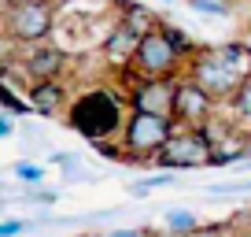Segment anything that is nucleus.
Masks as SVG:
<instances>
[{"label": "nucleus", "mask_w": 251, "mask_h": 237, "mask_svg": "<svg viewBox=\"0 0 251 237\" xmlns=\"http://www.w3.org/2000/svg\"><path fill=\"white\" fill-rule=\"evenodd\" d=\"M251 71V48H244L240 41H226V45H207L196 48L188 59L185 74L211 96L214 104H226L236 93L244 78Z\"/></svg>", "instance_id": "f257e3e1"}, {"label": "nucleus", "mask_w": 251, "mask_h": 237, "mask_svg": "<svg viewBox=\"0 0 251 237\" xmlns=\"http://www.w3.org/2000/svg\"><path fill=\"white\" fill-rule=\"evenodd\" d=\"M126 104L115 89H103V86H93V89H81L71 104H67V126L74 134H81L85 141L100 145V141H115L126 126Z\"/></svg>", "instance_id": "f03ea898"}, {"label": "nucleus", "mask_w": 251, "mask_h": 237, "mask_svg": "<svg viewBox=\"0 0 251 237\" xmlns=\"http://www.w3.org/2000/svg\"><path fill=\"white\" fill-rule=\"evenodd\" d=\"M192 52L196 48L181 26H155L141 37L133 67L126 74H133V78H181L188 67L185 59H192Z\"/></svg>", "instance_id": "7ed1b4c3"}, {"label": "nucleus", "mask_w": 251, "mask_h": 237, "mask_svg": "<svg viewBox=\"0 0 251 237\" xmlns=\"http://www.w3.org/2000/svg\"><path fill=\"white\" fill-rule=\"evenodd\" d=\"M170 134H174V118L129 108L126 126H122V134H118V145H122L129 163H155L159 152L170 141Z\"/></svg>", "instance_id": "20e7f679"}, {"label": "nucleus", "mask_w": 251, "mask_h": 237, "mask_svg": "<svg viewBox=\"0 0 251 237\" xmlns=\"http://www.w3.org/2000/svg\"><path fill=\"white\" fill-rule=\"evenodd\" d=\"M55 11L59 8L52 0H8V8L0 15V30L11 33L19 45H37L52 37Z\"/></svg>", "instance_id": "39448f33"}, {"label": "nucleus", "mask_w": 251, "mask_h": 237, "mask_svg": "<svg viewBox=\"0 0 251 237\" xmlns=\"http://www.w3.org/2000/svg\"><path fill=\"white\" fill-rule=\"evenodd\" d=\"M211 156H214V141L203 126H174L155 167H163V171H200V167H211Z\"/></svg>", "instance_id": "423d86ee"}, {"label": "nucleus", "mask_w": 251, "mask_h": 237, "mask_svg": "<svg viewBox=\"0 0 251 237\" xmlns=\"http://www.w3.org/2000/svg\"><path fill=\"white\" fill-rule=\"evenodd\" d=\"M214 108H218V104L188 78V74H181L177 89H174V115H170L174 126H207L214 118Z\"/></svg>", "instance_id": "0eeeda50"}, {"label": "nucleus", "mask_w": 251, "mask_h": 237, "mask_svg": "<svg viewBox=\"0 0 251 237\" xmlns=\"http://www.w3.org/2000/svg\"><path fill=\"white\" fill-rule=\"evenodd\" d=\"M67 52L52 41H37V45H23L19 56V71L26 74V82H52L67 74Z\"/></svg>", "instance_id": "6e6552de"}, {"label": "nucleus", "mask_w": 251, "mask_h": 237, "mask_svg": "<svg viewBox=\"0 0 251 237\" xmlns=\"http://www.w3.org/2000/svg\"><path fill=\"white\" fill-rule=\"evenodd\" d=\"M174 89H177V78H137V86L129 89V108L170 118L174 115Z\"/></svg>", "instance_id": "1a4fd4ad"}, {"label": "nucleus", "mask_w": 251, "mask_h": 237, "mask_svg": "<svg viewBox=\"0 0 251 237\" xmlns=\"http://www.w3.org/2000/svg\"><path fill=\"white\" fill-rule=\"evenodd\" d=\"M141 37H144V33H137L133 26H126L122 19H118V23L107 30V37L100 41V52H103V59H107V67H115V71H129Z\"/></svg>", "instance_id": "9d476101"}, {"label": "nucleus", "mask_w": 251, "mask_h": 237, "mask_svg": "<svg viewBox=\"0 0 251 237\" xmlns=\"http://www.w3.org/2000/svg\"><path fill=\"white\" fill-rule=\"evenodd\" d=\"M26 104H30V111H37V115H67V104H71V93H67V86H63V78H52V82H30V89H26Z\"/></svg>", "instance_id": "9b49d317"}, {"label": "nucleus", "mask_w": 251, "mask_h": 237, "mask_svg": "<svg viewBox=\"0 0 251 237\" xmlns=\"http://www.w3.org/2000/svg\"><path fill=\"white\" fill-rule=\"evenodd\" d=\"M226 108H229V118L240 126V134L251 137V71H248V78L236 86V93L226 100Z\"/></svg>", "instance_id": "f8f14e48"}, {"label": "nucleus", "mask_w": 251, "mask_h": 237, "mask_svg": "<svg viewBox=\"0 0 251 237\" xmlns=\"http://www.w3.org/2000/svg\"><path fill=\"white\" fill-rule=\"evenodd\" d=\"M118 8H122V15H118V19H122L126 26H133L137 33H148V30H155V26H163V23H159V19L151 15L148 8H144V4H133V0H122Z\"/></svg>", "instance_id": "ddd939ff"}, {"label": "nucleus", "mask_w": 251, "mask_h": 237, "mask_svg": "<svg viewBox=\"0 0 251 237\" xmlns=\"http://www.w3.org/2000/svg\"><path fill=\"white\" fill-rule=\"evenodd\" d=\"M163 222H166V230H170L174 237H192L203 222H200V215H192V211H185V207H170V211L163 215Z\"/></svg>", "instance_id": "4468645a"}, {"label": "nucleus", "mask_w": 251, "mask_h": 237, "mask_svg": "<svg viewBox=\"0 0 251 237\" xmlns=\"http://www.w3.org/2000/svg\"><path fill=\"white\" fill-rule=\"evenodd\" d=\"M181 178H174V171H163V174H155V178H144V182H133L129 185V197H148V193H155V189H170V185H177Z\"/></svg>", "instance_id": "2eb2a0df"}, {"label": "nucleus", "mask_w": 251, "mask_h": 237, "mask_svg": "<svg viewBox=\"0 0 251 237\" xmlns=\"http://www.w3.org/2000/svg\"><path fill=\"white\" fill-rule=\"evenodd\" d=\"M19 56H23V45L11 33L0 30V74H8L11 67H19Z\"/></svg>", "instance_id": "dca6fc26"}, {"label": "nucleus", "mask_w": 251, "mask_h": 237, "mask_svg": "<svg viewBox=\"0 0 251 237\" xmlns=\"http://www.w3.org/2000/svg\"><path fill=\"white\" fill-rule=\"evenodd\" d=\"M11 174H15L23 185H41V182H45V167H41V163H26V159L11 167Z\"/></svg>", "instance_id": "f3484780"}, {"label": "nucleus", "mask_w": 251, "mask_h": 237, "mask_svg": "<svg viewBox=\"0 0 251 237\" xmlns=\"http://www.w3.org/2000/svg\"><path fill=\"white\" fill-rule=\"evenodd\" d=\"M188 8L196 11V15H211V19H229V4L222 0H185Z\"/></svg>", "instance_id": "a211bd4d"}, {"label": "nucleus", "mask_w": 251, "mask_h": 237, "mask_svg": "<svg viewBox=\"0 0 251 237\" xmlns=\"http://www.w3.org/2000/svg\"><path fill=\"white\" fill-rule=\"evenodd\" d=\"M207 193H218V197H233V193H251V178H248V182H222V185H211Z\"/></svg>", "instance_id": "6ab92c4d"}, {"label": "nucleus", "mask_w": 251, "mask_h": 237, "mask_svg": "<svg viewBox=\"0 0 251 237\" xmlns=\"http://www.w3.org/2000/svg\"><path fill=\"white\" fill-rule=\"evenodd\" d=\"M11 115H15V111H8L4 104H0V141L15 134V118H11Z\"/></svg>", "instance_id": "aec40b11"}, {"label": "nucleus", "mask_w": 251, "mask_h": 237, "mask_svg": "<svg viewBox=\"0 0 251 237\" xmlns=\"http://www.w3.org/2000/svg\"><path fill=\"white\" fill-rule=\"evenodd\" d=\"M103 237H151L144 226H118V230H107Z\"/></svg>", "instance_id": "412c9836"}, {"label": "nucleus", "mask_w": 251, "mask_h": 237, "mask_svg": "<svg viewBox=\"0 0 251 237\" xmlns=\"http://www.w3.org/2000/svg\"><path fill=\"white\" fill-rule=\"evenodd\" d=\"M23 230H26L23 219H4L0 222V237H15V234H23Z\"/></svg>", "instance_id": "4be33fe9"}, {"label": "nucleus", "mask_w": 251, "mask_h": 237, "mask_svg": "<svg viewBox=\"0 0 251 237\" xmlns=\"http://www.w3.org/2000/svg\"><path fill=\"white\" fill-rule=\"evenodd\" d=\"M30 200H41V204H55V193H48V189H37V193H30Z\"/></svg>", "instance_id": "5701e85b"}, {"label": "nucleus", "mask_w": 251, "mask_h": 237, "mask_svg": "<svg viewBox=\"0 0 251 237\" xmlns=\"http://www.w3.org/2000/svg\"><path fill=\"white\" fill-rule=\"evenodd\" d=\"M55 8H71V4H78V0H52Z\"/></svg>", "instance_id": "b1692460"}, {"label": "nucleus", "mask_w": 251, "mask_h": 237, "mask_svg": "<svg viewBox=\"0 0 251 237\" xmlns=\"http://www.w3.org/2000/svg\"><path fill=\"white\" fill-rule=\"evenodd\" d=\"M85 237H103V234H85Z\"/></svg>", "instance_id": "393cba45"}, {"label": "nucleus", "mask_w": 251, "mask_h": 237, "mask_svg": "<svg viewBox=\"0 0 251 237\" xmlns=\"http://www.w3.org/2000/svg\"><path fill=\"white\" fill-rule=\"evenodd\" d=\"M248 237H251V226H248Z\"/></svg>", "instance_id": "a878e982"}, {"label": "nucleus", "mask_w": 251, "mask_h": 237, "mask_svg": "<svg viewBox=\"0 0 251 237\" xmlns=\"http://www.w3.org/2000/svg\"><path fill=\"white\" fill-rule=\"evenodd\" d=\"M166 4H174V0H166Z\"/></svg>", "instance_id": "bb28decb"}, {"label": "nucleus", "mask_w": 251, "mask_h": 237, "mask_svg": "<svg viewBox=\"0 0 251 237\" xmlns=\"http://www.w3.org/2000/svg\"><path fill=\"white\" fill-rule=\"evenodd\" d=\"M81 237H85V234H81Z\"/></svg>", "instance_id": "cd10ccee"}]
</instances>
